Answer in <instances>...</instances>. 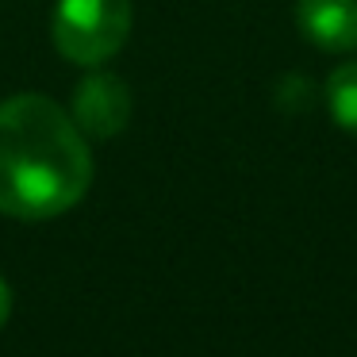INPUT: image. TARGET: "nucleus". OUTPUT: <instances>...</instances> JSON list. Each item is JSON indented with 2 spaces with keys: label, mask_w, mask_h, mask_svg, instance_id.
<instances>
[{
  "label": "nucleus",
  "mask_w": 357,
  "mask_h": 357,
  "mask_svg": "<svg viewBox=\"0 0 357 357\" xmlns=\"http://www.w3.org/2000/svg\"><path fill=\"white\" fill-rule=\"evenodd\" d=\"M131 0H58L54 47L73 66H100L131 35Z\"/></svg>",
  "instance_id": "nucleus-2"
},
{
  "label": "nucleus",
  "mask_w": 357,
  "mask_h": 357,
  "mask_svg": "<svg viewBox=\"0 0 357 357\" xmlns=\"http://www.w3.org/2000/svg\"><path fill=\"white\" fill-rule=\"evenodd\" d=\"M8 315H12V288H8V280L0 277V326L8 323Z\"/></svg>",
  "instance_id": "nucleus-6"
},
{
  "label": "nucleus",
  "mask_w": 357,
  "mask_h": 357,
  "mask_svg": "<svg viewBox=\"0 0 357 357\" xmlns=\"http://www.w3.org/2000/svg\"><path fill=\"white\" fill-rule=\"evenodd\" d=\"M93 185V150L73 116L43 93L0 104V211L43 223L77 208Z\"/></svg>",
  "instance_id": "nucleus-1"
},
{
  "label": "nucleus",
  "mask_w": 357,
  "mask_h": 357,
  "mask_svg": "<svg viewBox=\"0 0 357 357\" xmlns=\"http://www.w3.org/2000/svg\"><path fill=\"white\" fill-rule=\"evenodd\" d=\"M296 24L326 54L357 50V0H296Z\"/></svg>",
  "instance_id": "nucleus-4"
},
{
  "label": "nucleus",
  "mask_w": 357,
  "mask_h": 357,
  "mask_svg": "<svg viewBox=\"0 0 357 357\" xmlns=\"http://www.w3.org/2000/svg\"><path fill=\"white\" fill-rule=\"evenodd\" d=\"M326 108L342 131L357 135V62H346L326 81Z\"/></svg>",
  "instance_id": "nucleus-5"
},
{
  "label": "nucleus",
  "mask_w": 357,
  "mask_h": 357,
  "mask_svg": "<svg viewBox=\"0 0 357 357\" xmlns=\"http://www.w3.org/2000/svg\"><path fill=\"white\" fill-rule=\"evenodd\" d=\"M70 116L85 139H116L131 119V89L108 70H89L73 93Z\"/></svg>",
  "instance_id": "nucleus-3"
}]
</instances>
